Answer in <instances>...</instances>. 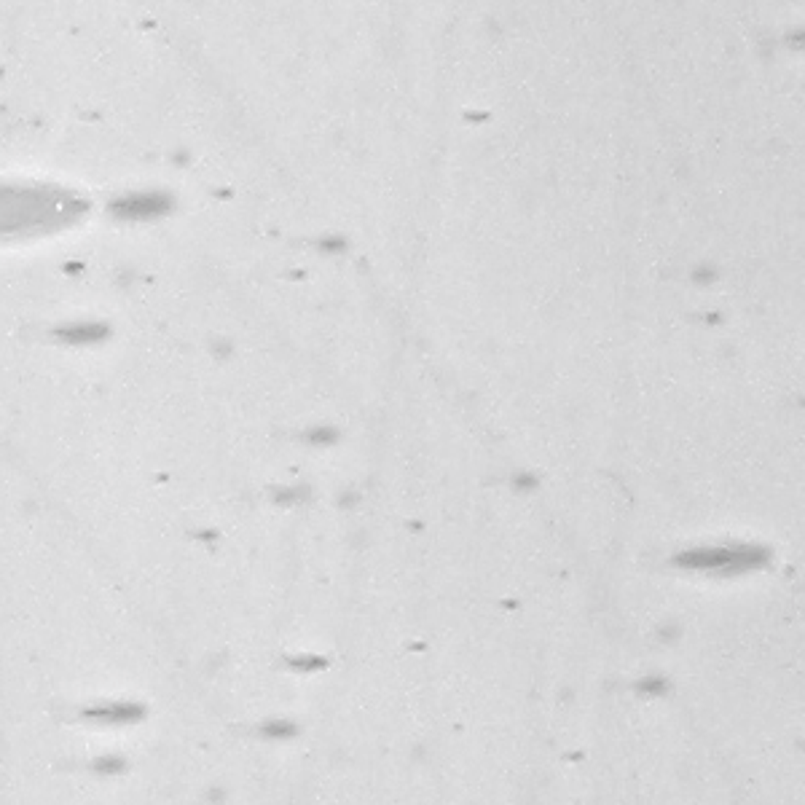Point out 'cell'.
<instances>
[{"label":"cell","mask_w":805,"mask_h":805,"mask_svg":"<svg viewBox=\"0 0 805 805\" xmlns=\"http://www.w3.org/2000/svg\"><path fill=\"white\" fill-rule=\"evenodd\" d=\"M91 719H102V722H129L134 717H140V709L134 706H102V709H91Z\"/></svg>","instance_id":"cell-1"},{"label":"cell","mask_w":805,"mask_h":805,"mask_svg":"<svg viewBox=\"0 0 805 805\" xmlns=\"http://www.w3.org/2000/svg\"><path fill=\"white\" fill-rule=\"evenodd\" d=\"M102 335H105V328L89 325V328H70V330H62L59 338H65L70 344H89V341H97Z\"/></svg>","instance_id":"cell-2"}]
</instances>
